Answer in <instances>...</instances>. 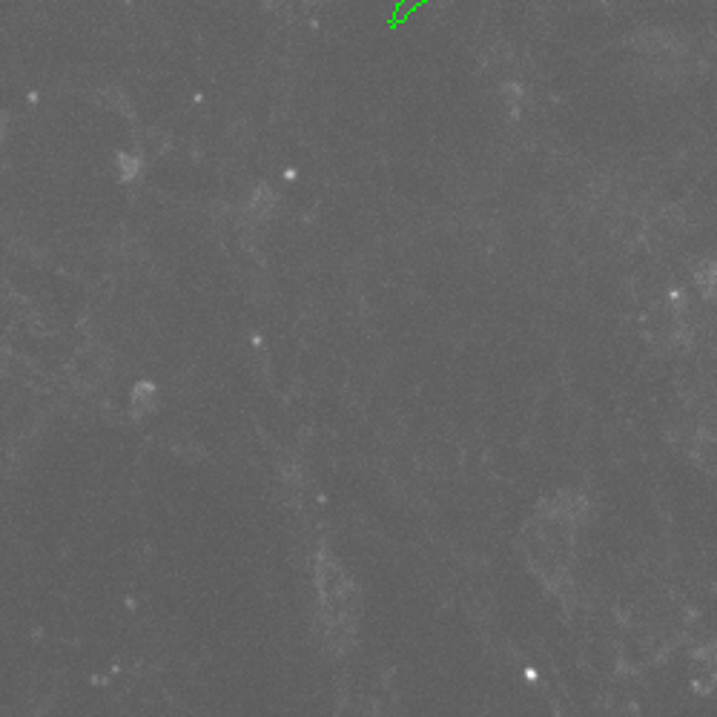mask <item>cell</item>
I'll list each match as a JSON object with an SVG mask.
<instances>
[{"label": "cell", "mask_w": 717, "mask_h": 717, "mask_svg": "<svg viewBox=\"0 0 717 717\" xmlns=\"http://www.w3.org/2000/svg\"><path fill=\"white\" fill-rule=\"evenodd\" d=\"M582 514V497H554L543 505L531 525V557L534 569L551 588H560V582L569 577V565L574 562V540Z\"/></svg>", "instance_id": "cell-1"}]
</instances>
